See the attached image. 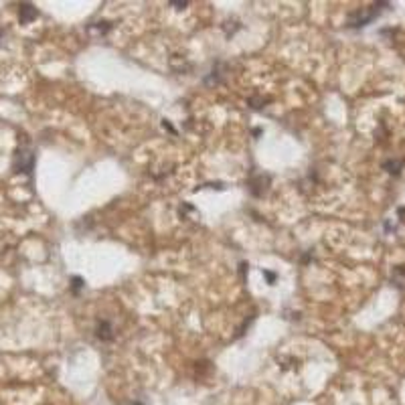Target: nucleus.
Returning <instances> with one entry per match:
<instances>
[{
  "label": "nucleus",
  "instance_id": "obj_2",
  "mask_svg": "<svg viewBox=\"0 0 405 405\" xmlns=\"http://www.w3.org/2000/svg\"><path fill=\"white\" fill-rule=\"evenodd\" d=\"M33 166H35V156H33L29 150H19L17 160H15V168H17V172L31 174V172H33Z\"/></svg>",
  "mask_w": 405,
  "mask_h": 405
},
{
  "label": "nucleus",
  "instance_id": "obj_13",
  "mask_svg": "<svg viewBox=\"0 0 405 405\" xmlns=\"http://www.w3.org/2000/svg\"><path fill=\"white\" fill-rule=\"evenodd\" d=\"M2 35H4V31H2V29H0V40H2Z\"/></svg>",
  "mask_w": 405,
  "mask_h": 405
},
{
  "label": "nucleus",
  "instance_id": "obj_9",
  "mask_svg": "<svg viewBox=\"0 0 405 405\" xmlns=\"http://www.w3.org/2000/svg\"><path fill=\"white\" fill-rule=\"evenodd\" d=\"M263 276H265V280H267L269 284H274V282H276V274H274V272H267V269H265Z\"/></svg>",
  "mask_w": 405,
  "mask_h": 405
},
{
  "label": "nucleus",
  "instance_id": "obj_6",
  "mask_svg": "<svg viewBox=\"0 0 405 405\" xmlns=\"http://www.w3.org/2000/svg\"><path fill=\"white\" fill-rule=\"evenodd\" d=\"M383 168H385L389 174L397 177V174L401 172V168H403V162H401V160H385V162H383Z\"/></svg>",
  "mask_w": 405,
  "mask_h": 405
},
{
  "label": "nucleus",
  "instance_id": "obj_12",
  "mask_svg": "<svg viewBox=\"0 0 405 405\" xmlns=\"http://www.w3.org/2000/svg\"><path fill=\"white\" fill-rule=\"evenodd\" d=\"M397 215L401 217V221H405V209H399V211H397Z\"/></svg>",
  "mask_w": 405,
  "mask_h": 405
},
{
  "label": "nucleus",
  "instance_id": "obj_10",
  "mask_svg": "<svg viewBox=\"0 0 405 405\" xmlns=\"http://www.w3.org/2000/svg\"><path fill=\"white\" fill-rule=\"evenodd\" d=\"M170 4H172V6H179V8H184L188 2H186V0H182V2H181V0H172Z\"/></svg>",
  "mask_w": 405,
  "mask_h": 405
},
{
  "label": "nucleus",
  "instance_id": "obj_4",
  "mask_svg": "<svg viewBox=\"0 0 405 405\" xmlns=\"http://www.w3.org/2000/svg\"><path fill=\"white\" fill-rule=\"evenodd\" d=\"M96 336H98L100 341H103V343L114 341V328H112V324L107 322V320H100L98 326H96Z\"/></svg>",
  "mask_w": 405,
  "mask_h": 405
},
{
  "label": "nucleus",
  "instance_id": "obj_11",
  "mask_svg": "<svg viewBox=\"0 0 405 405\" xmlns=\"http://www.w3.org/2000/svg\"><path fill=\"white\" fill-rule=\"evenodd\" d=\"M162 126H164V128H166L168 132H172V134H174V128H172V126L168 124V122H166V120H164V122H162Z\"/></svg>",
  "mask_w": 405,
  "mask_h": 405
},
{
  "label": "nucleus",
  "instance_id": "obj_3",
  "mask_svg": "<svg viewBox=\"0 0 405 405\" xmlns=\"http://www.w3.org/2000/svg\"><path fill=\"white\" fill-rule=\"evenodd\" d=\"M37 17H39V10L33 4H26V2L20 4V8H19V20H20V24H29Z\"/></svg>",
  "mask_w": 405,
  "mask_h": 405
},
{
  "label": "nucleus",
  "instance_id": "obj_8",
  "mask_svg": "<svg viewBox=\"0 0 405 405\" xmlns=\"http://www.w3.org/2000/svg\"><path fill=\"white\" fill-rule=\"evenodd\" d=\"M81 288H83V280H81L79 276H75V278L71 280V290H73V292L77 294V292H79Z\"/></svg>",
  "mask_w": 405,
  "mask_h": 405
},
{
  "label": "nucleus",
  "instance_id": "obj_14",
  "mask_svg": "<svg viewBox=\"0 0 405 405\" xmlns=\"http://www.w3.org/2000/svg\"><path fill=\"white\" fill-rule=\"evenodd\" d=\"M132 405H142V403H132Z\"/></svg>",
  "mask_w": 405,
  "mask_h": 405
},
{
  "label": "nucleus",
  "instance_id": "obj_1",
  "mask_svg": "<svg viewBox=\"0 0 405 405\" xmlns=\"http://www.w3.org/2000/svg\"><path fill=\"white\" fill-rule=\"evenodd\" d=\"M385 6H389V2H377L369 8H361V10L353 12V15H348V26L350 29H361V26L369 24L371 20L377 19V15H379L381 8H385Z\"/></svg>",
  "mask_w": 405,
  "mask_h": 405
},
{
  "label": "nucleus",
  "instance_id": "obj_7",
  "mask_svg": "<svg viewBox=\"0 0 405 405\" xmlns=\"http://www.w3.org/2000/svg\"><path fill=\"white\" fill-rule=\"evenodd\" d=\"M93 29H98V33H107V31H110V24H107V22H98V24H89V31H93Z\"/></svg>",
  "mask_w": 405,
  "mask_h": 405
},
{
  "label": "nucleus",
  "instance_id": "obj_5",
  "mask_svg": "<svg viewBox=\"0 0 405 405\" xmlns=\"http://www.w3.org/2000/svg\"><path fill=\"white\" fill-rule=\"evenodd\" d=\"M269 182V177H263V174H260L258 179H253L249 184H251V193L255 195V197H260V195H263L265 193V184Z\"/></svg>",
  "mask_w": 405,
  "mask_h": 405
}]
</instances>
